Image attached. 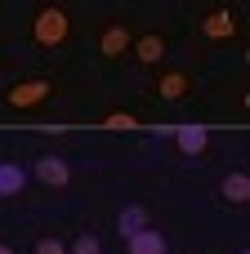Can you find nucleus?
<instances>
[{
	"mask_svg": "<svg viewBox=\"0 0 250 254\" xmlns=\"http://www.w3.org/2000/svg\"><path fill=\"white\" fill-rule=\"evenodd\" d=\"M219 192H224V201H233V205H246V201H250V174H246V170H233V174H224Z\"/></svg>",
	"mask_w": 250,
	"mask_h": 254,
	"instance_id": "obj_9",
	"label": "nucleus"
},
{
	"mask_svg": "<svg viewBox=\"0 0 250 254\" xmlns=\"http://www.w3.org/2000/svg\"><path fill=\"white\" fill-rule=\"evenodd\" d=\"M103 129H139V116H130V112H112V116H103Z\"/></svg>",
	"mask_w": 250,
	"mask_h": 254,
	"instance_id": "obj_13",
	"label": "nucleus"
},
{
	"mask_svg": "<svg viewBox=\"0 0 250 254\" xmlns=\"http://www.w3.org/2000/svg\"><path fill=\"white\" fill-rule=\"evenodd\" d=\"M148 228V205H125L121 214H116V232L121 237H134V232H143Z\"/></svg>",
	"mask_w": 250,
	"mask_h": 254,
	"instance_id": "obj_12",
	"label": "nucleus"
},
{
	"mask_svg": "<svg viewBox=\"0 0 250 254\" xmlns=\"http://www.w3.org/2000/svg\"><path fill=\"white\" fill-rule=\"evenodd\" d=\"M67 254H103L98 250V237H89V232H85V237H76V241H72V250Z\"/></svg>",
	"mask_w": 250,
	"mask_h": 254,
	"instance_id": "obj_14",
	"label": "nucleus"
},
{
	"mask_svg": "<svg viewBox=\"0 0 250 254\" xmlns=\"http://www.w3.org/2000/svg\"><path fill=\"white\" fill-rule=\"evenodd\" d=\"M67 36H72L67 9H58V4H45V9H36V18H31V40H36L40 49H54V45H63Z\"/></svg>",
	"mask_w": 250,
	"mask_h": 254,
	"instance_id": "obj_1",
	"label": "nucleus"
},
{
	"mask_svg": "<svg viewBox=\"0 0 250 254\" xmlns=\"http://www.w3.org/2000/svg\"><path fill=\"white\" fill-rule=\"evenodd\" d=\"M201 31H206V40H233L237 31H242V18H237V9H210L206 18H201Z\"/></svg>",
	"mask_w": 250,
	"mask_h": 254,
	"instance_id": "obj_2",
	"label": "nucleus"
},
{
	"mask_svg": "<svg viewBox=\"0 0 250 254\" xmlns=\"http://www.w3.org/2000/svg\"><path fill=\"white\" fill-rule=\"evenodd\" d=\"M130 241V254H166V237L157 232V228H143V232H134V237H125Z\"/></svg>",
	"mask_w": 250,
	"mask_h": 254,
	"instance_id": "obj_10",
	"label": "nucleus"
},
{
	"mask_svg": "<svg viewBox=\"0 0 250 254\" xmlns=\"http://www.w3.org/2000/svg\"><path fill=\"white\" fill-rule=\"evenodd\" d=\"M0 254H13V250H9V246H4V241H0Z\"/></svg>",
	"mask_w": 250,
	"mask_h": 254,
	"instance_id": "obj_16",
	"label": "nucleus"
},
{
	"mask_svg": "<svg viewBox=\"0 0 250 254\" xmlns=\"http://www.w3.org/2000/svg\"><path fill=\"white\" fill-rule=\"evenodd\" d=\"M130 49H134V58H139V63L157 67V63L166 58V36H161V31H148V36H139V40H134Z\"/></svg>",
	"mask_w": 250,
	"mask_h": 254,
	"instance_id": "obj_7",
	"label": "nucleus"
},
{
	"mask_svg": "<svg viewBox=\"0 0 250 254\" xmlns=\"http://www.w3.org/2000/svg\"><path fill=\"white\" fill-rule=\"evenodd\" d=\"M36 254H67V246H63L58 237H40V241H36Z\"/></svg>",
	"mask_w": 250,
	"mask_h": 254,
	"instance_id": "obj_15",
	"label": "nucleus"
},
{
	"mask_svg": "<svg viewBox=\"0 0 250 254\" xmlns=\"http://www.w3.org/2000/svg\"><path fill=\"white\" fill-rule=\"evenodd\" d=\"M174 143H179L183 156H201V152L210 147V134H206L201 125H179V129H174Z\"/></svg>",
	"mask_w": 250,
	"mask_h": 254,
	"instance_id": "obj_8",
	"label": "nucleus"
},
{
	"mask_svg": "<svg viewBox=\"0 0 250 254\" xmlns=\"http://www.w3.org/2000/svg\"><path fill=\"white\" fill-rule=\"evenodd\" d=\"M242 254H250V250H242Z\"/></svg>",
	"mask_w": 250,
	"mask_h": 254,
	"instance_id": "obj_17",
	"label": "nucleus"
},
{
	"mask_svg": "<svg viewBox=\"0 0 250 254\" xmlns=\"http://www.w3.org/2000/svg\"><path fill=\"white\" fill-rule=\"evenodd\" d=\"M157 94H161L166 103H179V98H188V94H192V80H188L183 71H174V67H170V71H161V76H157Z\"/></svg>",
	"mask_w": 250,
	"mask_h": 254,
	"instance_id": "obj_6",
	"label": "nucleus"
},
{
	"mask_svg": "<svg viewBox=\"0 0 250 254\" xmlns=\"http://www.w3.org/2000/svg\"><path fill=\"white\" fill-rule=\"evenodd\" d=\"M130 45H134V36H130L125 22H112V27H103V36H98V54H103V58H125Z\"/></svg>",
	"mask_w": 250,
	"mask_h": 254,
	"instance_id": "obj_4",
	"label": "nucleus"
},
{
	"mask_svg": "<svg viewBox=\"0 0 250 254\" xmlns=\"http://www.w3.org/2000/svg\"><path fill=\"white\" fill-rule=\"evenodd\" d=\"M27 188V170L13 161H0V196H22Z\"/></svg>",
	"mask_w": 250,
	"mask_h": 254,
	"instance_id": "obj_11",
	"label": "nucleus"
},
{
	"mask_svg": "<svg viewBox=\"0 0 250 254\" xmlns=\"http://www.w3.org/2000/svg\"><path fill=\"white\" fill-rule=\"evenodd\" d=\"M36 179H40L45 188H67V183H72V165H67L63 156H40V161H36Z\"/></svg>",
	"mask_w": 250,
	"mask_h": 254,
	"instance_id": "obj_5",
	"label": "nucleus"
},
{
	"mask_svg": "<svg viewBox=\"0 0 250 254\" xmlns=\"http://www.w3.org/2000/svg\"><path fill=\"white\" fill-rule=\"evenodd\" d=\"M49 94H54V85H49V80H18V85H9L4 103L22 112V107H40V103H45Z\"/></svg>",
	"mask_w": 250,
	"mask_h": 254,
	"instance_id": "obj_3",
	"label": "nucleus"
}]
</instances>
